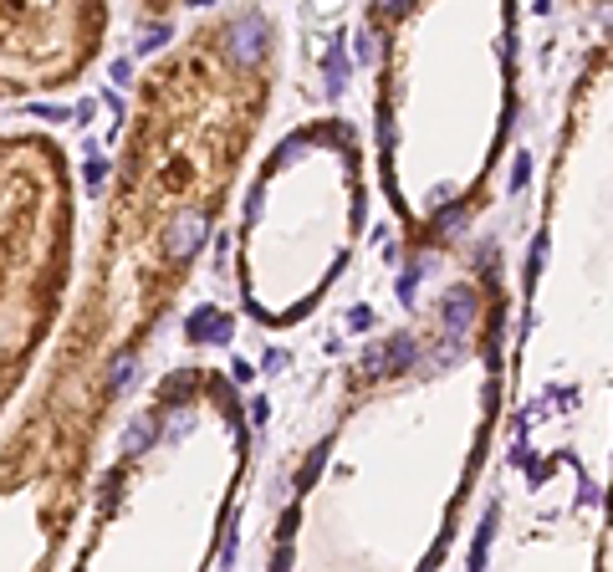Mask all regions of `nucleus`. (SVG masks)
<instances>
[]
</instances>
